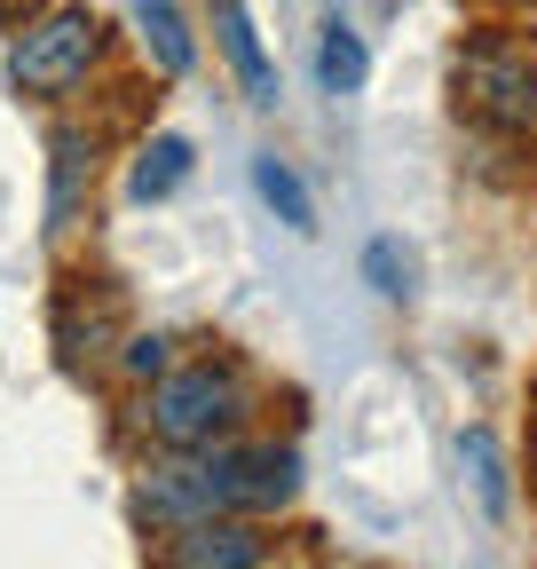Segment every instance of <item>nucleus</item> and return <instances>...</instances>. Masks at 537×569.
<instances>
[{
	"label": "nucleus",
	"mask_w": 537,
	"mask_h": 569,
	"mask_svg": "<svg viewBox=\"0 0 537 569\" xmlns=\"http://www.w3.org/2000/svg\"><path fill=\"white\" fill-rule=\"evenodd\" d=\"M143 419H151L159 443H174V451H206V443H222L230 427L245 419V388H237L230 365H190V372H166V380L151 388Z\"/></svg>",
	"instance_id": "obj_1"
},
{
	"label": "nucleus",
	"mask_w": 537,
	"mask_h": 569,
	"mask_svg": "<svg viewBox=\"0 0 537 569\" xmlns=\"http://www.w3.org/2000/svg\"><path fill=\"white\" fill-rule=\"evenodd\" d=\"M458 111L490 134H537V63L506 40H475L458 56Z\"/></svg>",
	"instance_id": "obj_2"
},
{
	"label": "nucleus",
	"mask_w": 537,
	"mask_h": 569,
	"mask_svg": "<svg viewBox=\"0 0 537 569\" xmlns=\"http://www.w3.org/2000/svg\"><path fill=\"white\" fill-rule=\"evenodd\" d=\"M95 48H103V24L88 9H55L40 24H24V40L9 48V88L17 96H72L88 80Z\"/></svg>",
	"instance_id": "obj_3"
},
{
	"label": "nucleus",
	"mask_w": 537,
	"mask_h": 569,
	"mask_svg": "<svg viewBox=\"0 0 537 569\" xmlns=\"http://www.w3.org/2000/svg\"><path fill=\"white\" fill-rule=\"evenodd\" d=\"M159 569H261V538L245 522H182V538L166 546Z\"/></svg>",
	"instance_id": "obj_4"
},
{
	"label": "nucleus",
	"mask_w": 537,
	"mask_h": 569,
	"mask_svg": "<svg viewBox=\"0 0 537 569\" xmlns=\"http://www.w3.org/2000/svg\"><path fill=\"white\" fill-rule=\"evenodd\" d=\"M214 32H222V56L237 63V80H245V103H277V71L261 56V32L245 17V0H214Z\"/></svg>",
	"instance_id": "obj_5"
},
{
	"label": "nucleus",
	"mask_w": 537,
	"mask_h": 569,
	"mask_svg": "<svg viewBox=\"0 0 537 569\" xmlns=\"http://www.w3.org/2000/svg\"><path fill=\"white\" fill-rule=\"evenodd\" d=\"M458 467H466V482H475L483 515H490V522H506V515H514V482H506V451H498V436H490V427H466Z\"/></svg>",
	"instance_id": "obj_6"
},
{
	"label": "nucleus",
	"mask_w": 537,
	"mask_h": 569,
	"mask_svg": "<svg viewBox=\"0 0 537 569\" xmlns=\"http://www.w3.org/2000/svg\"><path fill=\"white\" fill-rule=\"evenodd\" d=\"M80 182H95V151H88L80 127H63V134H55V182H48V230H72Z\"/></svg>",
	"instance_id": "obj_7"
},
{
	"label": "nucleus",
	"mask_w": 537,
	"mask_h": 569,
	"mask_svg": "<svg viewBox=\"0 0 537 569\" xmlns=\"http://www.w3.org/2000/svg\"><path fill=\"white\" fill-rule=\"evenodd\" d=\"M364 71H372L364 40H356L341 17H324V32H316V88H324V96H356Z\"/></svg>",
	"instance_id": "obj_8"
},
{
	"label": "nucleus",
	"mask_w": 537,
	"mask_h": 569,
	"mask_svg": "<svg viewBox=\"0 0 537 569\" xmlns=\"http://www.w3.org/2000/svg\"><path fill=\"white\" fill-rule=\"evenodd\" d=\"M253 190L277 206V222H285V230H301V238L316 230V206H308V190H301V174H293L285 159H268V151H261V159H253Z\"/></svg>",
	"instance_id": "obj_9"
},
{
	"label": "nucleus",
	"mask_w": 537,
	"mask_h": 569,
	"mask_svg": "<svg viewBox=\"0 0 537 569\" xmlns=\"http://www.w3.org/2000/svg\"><path fill=\"white\" fill-rule=\"evenodd\" d=\"M134 24H143V40H151V56H159V71H182L197 63V48H190V32H182V17H174V0H134Z\"/></svg>",
	"instance_id": "obj_10"
},
{
	"label": "nucleus",
	"mask_w": 537,
	"mask_h": 569,
	"mask_svg": "<svg viewBox=\"0 0 537 569\" xmlns=\"http://www.w3.org/2000/svg\"><path fill=\"white\" fill-rule=\"evenodd\" d=\"M182 174H190V142H182V134H159L151 151L134 159V198H174Z\"/></svg>",
	"instance_id": "obj_11"
},
{
	"label": "nucleus",
	"mask_w": 537,
	"mask_h": 569,
	"mask_svg": "<svg viewBox=\"0 0 537 569\" xmlns=\"http://www.w3.org/2000/svg\"><path fill=\"white\" fill-rule=\"evenodd\" d=\"M364 277L379 284L387 301L412 293V261H403V246H395V238H372V246H364Z\"/></svg>",
	"instance_id": "obj_12"
},
{
	"label": "nucleus",
	"mask_w": 537,
	"mask_h": 569,
	"mask_svg": "<svg viewBox=\"0 0 537 569\" xmlns=\"http://www.w3.org/2000/svg\"><path fill=\"white\" fill-rule=\"evenodd\" d=\"M126 372H134V380H166V340H159V332L126 340Z\"/></svg>",
	"instance_id": "obj_13"
}]
</instances>
